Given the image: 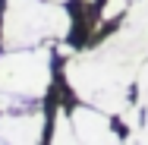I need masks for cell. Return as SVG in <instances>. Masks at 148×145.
Here are the masks:
<instances>
[{
    "instance_id": "7",
    "label": "cell",
    "mask_w": 148,
    "mask_h": 145,
    "mask_svg": "<svg viewBox=\"0 0 148 145\" xmlns=\"http://www.w3.org/2000/svg\"><path fill=\"white\" fill-rule=\"evenodd\" d=\"M54 142H76V129H73V117L66 107H57V114H54V136H51Z\"/></svg>"
},
{
    "instance_id": "2",
    "label": "cell",
    "mask_w": 148,
    "mask_h": 145,
    "mask_svg": "<svg viewBox=\"0 0 148 145\" xmlns=\"http://www.w3.org/2000/svg\"><path fill=\"white\" fill-rule=\"evenodd\" d=\"M76 19L57 0H6L0 19V47L22 51L41 47L47 41L73 38Z\"/></svg>"
},
{
    "instance_id": "6",
    "label": "cell",
    "mask_w": 148,
    "mask_h": 145,
    "mask_svg": "<svg viewBox=\"0 0 148 145\" xmlns=\"http://www.w3.org/2000/svg\"><path fill=\"white\" fill-rule=\"evenodd\" d=\"M136 104L142 107V129L129 133V142H148V60L136 76Z\"/></svg>"
},
{
    "instance_id": "5",
    "label": "cell",
    "mask_w": 148,
    "mask_h": 145,
    "mask_svg": "<svg viewBox=\"0 0 148 145\" xmlns=\"http://www.w3.org/2000/svg\"><path fill=\"white\" fill-rule=\"evenodd\" d=\"M73 117V129H76V142H120L123 136L117 133V126L110 123V114L95 107V104H79L69 111Z\"/></svg>"
},
{
    "instance_id": "9",
    "label": "cell",
    "mask_w": 148,
    "mask_h": 145,
    "mask_svg": "<svg viewBox=\"0 0 148 145\" xmlns=\"http://www.w3.org/2000/svg\"><path fill=\"white\" fill-rule=\"evenodd\" d=\"M57 3H63V0H57Z\"/></svg>"
},
{
    "instance_id": "3",
    "label": "cell",
    "mask_w": 148,
    "mask_h": 145,
    "mask_svg": "<svg viewBox=\"0 0 148 145\" xmlns=\"http://www.w3.org/2000/svg\"><path fill=\"white\" fill-rule=\"evenodd\" d=\"M54 79V54L51 47H22L6 51L0 57V111L35 107Z\"/></svg>"
},
{
    "instance_id": "4",
    "label": "cell",
    "mask_w": 148,
    "mask_h": 145,
    "mask_svg": "<svg viewBox=\"0 0 148 145\" xmlns=\"http://www.w3.org/2000/svg\"><path fill=\"white\" fill-rule=\"evenodd\" d=\"M47 129V117L41 107L0 111V142H41Z\"/></svg>"
},
{
    "instance_id": "8",
    "label": "cell",
    "mask_w": 148,
    "mask_h": 145,
    "mask_svg": "<svg viewBox=\"0 0 148 145\" xmlns=\"http://www.w3.org/2000/svg\"><path fill=\"white\" fill-rule=\"evenodd\" d=\"M126 10H129V0H104V3H101V10H98V19L107 25V22L120 19Z\"/></svg>"
},
{
    "instance_id": "1",
    "label": "cell",
    "mask_w": 148,
    "mask_h": 145,
    "mask_svg": "<svg viewBox=\"0 0 148 145\" xmlns=\"http://www.w3.org/2000/svg\"><path fill=\"white\" fill-rule=\"evenodd\" d=\"M148 57V0H136L117 32H110L91 51L73 54L63 76L79 101L95 104L107 114H123L132 104L136 76Z\"/></svg>"
}]
</instances>
